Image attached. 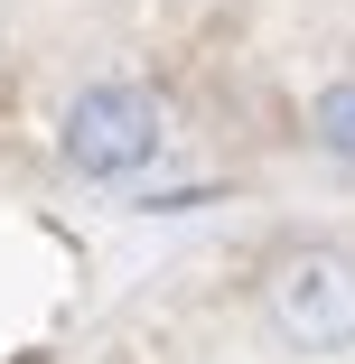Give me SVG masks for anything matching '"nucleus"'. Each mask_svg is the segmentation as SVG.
<instances>
[{
  "label": "nucleus",
  "instance_id": "obj_1",
  "mask_svg": "<svg viewBox=\"0 0 355 364\" xmlns=\"http://www.w3.org/2000/svg\"><path fill=\"white\" fill-rule=\"evenodd\" d=\"M56 159L85 187H131L169 159V103L131 75H94L75 85V103L56 112Z\"/></svg>",
  "mask_w": 355,
  "mask_h": 364
},
{
  "label": "nucleus",
  "instance_id": "obj_2",
  "mask_svg": "<svg viewBox=\"0 0 355 364\" xmlns=\"http://www.w3.org/2000/svg\"><path fill=\"white\" fill-rule=\"evenodd\" d=\"M262 327L290 355H355V252L337 243H300L262 271Z\"/></svg>",
  "mask_w": 355,
  "mask_h": 364
},
{
  "label": "nucleus",
  "instance_id": "obj_3",
  "mask_svg": "<svg viewBox=\"0 0 355 364\" xmlns=\"http://www.w3.org/2000/svg\"><path fill=\"white\" fill-rule=\"evenodd\" d=\"M309 150L318 159H337V168H355V75H337V85H318L309 94Z\"/></svg>",
  "mask_w": 355,
  "mask_h": 364
}]
</instances>
